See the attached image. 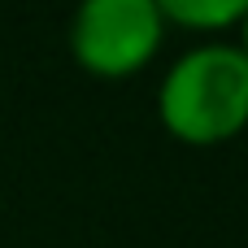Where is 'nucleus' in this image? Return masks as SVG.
<instances>
[{"instance_id":"nucleus-3","label":"nucleus","mask_w":248,"mask_h":248,"mask_svg":"<svg viewBox=\"0 0 248 248\" xmlns=\"http://www.w3.org/2000/svg\"><path fill=\"white\" fill-rule=\"evenodd\" d=\"M166 26H183L192 35H222L235 31L248 13V0H157Z\"/></svg>"},{"instance_id":"nucleus-1","label":"nucleus","mask_w":248,"mask_h":248,"mask_svg":"<svg viewBox=\"0 0 248 248\" xmlns=\"http://www.w3.org/2000/svg\"><path fill=\"white\" fill-rule=\"evenodd\" d=\"M157 118L187 148H218L248 131V57L231 39H205L170 61L157 83Z\"/></svg>"},{"instance_id":"nucleus-2","label":"nucleus","mask_w":248,"mask_h":248,"mask_svg":"<svg viewBox=\"0 0 248 248\" xmlns=\"http://www.w3.org/2000/svg\"><path fill=\"white\" fill-rule=\"evenodd\" d=\"M166 31L157 0H78L70 17V57L83 74L122 83L157 61Z\"/></svg>"},{"instance_id":"nucleus-4","label":"nucleus","mask_w":248,"mask_h":248,"mask_svg":"<svg viewBox=\"0 0 248 248\" xmlns=\"http://www.w3.org/2000/svg\"><path fill=\"white\" fill-rule=\"evenodd\" d=\"M231 44H235V48H240V52L248 57V13L240 17V26H235V39H231Z\"/></svg>"}]
</instances>
